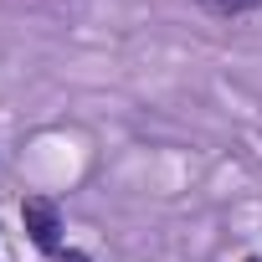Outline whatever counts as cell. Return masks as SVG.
<instances>
[{
  "label": "cell",
  "instance_id": "cell-1",
  "mask_svg": "<svg viewBox=\"0 0 262 262\" xmlns=\"http://www.w3.org/2000/svg\"><path fill=\"white\" fill-rule=\"evenodd\" d=\"M21 221H26V236H31L47 257L62 252V211H57L47 195H26V201H21Z\"/></svg>",
  "mask_w": 262,
  "mask_h": 262
},
{
  "label": "cell",
  "instance_id": "cell-4",
  "mask_svg": "<svg viewBox=\"0 0 262 262\" xmlns=\"http://www.w3.org/2000/svg\"><path fill=\"white\" fill-rule=\"evenodd\" d=\"M247 262H262V257H247Z\"/></svg>",
  "mask_w": 262,
  "mask_h": 262
},
{
  "label": "cell",
  "instance_id": "cell-2",
  "mask_svg": "<svg viewBox=\"0 0 262 262\" xmlns=\"http://www.w3.org/2000/svg\"><path fill=\"white\" fill-rule=\"evenodd\" d=\"M211 16H247V11H262V0H201Z\"/></svg>",
  "mask_w": 262,
  "mask_h": 262
},
{
  "label": "cell",
  "instance_id": "cell-3",
  "mask_svg": "<svg viewBox=\"0 0 262 262\" xmlns=\"http://www.w3.org/2000/svg\"><path fill=\"white\" fill-rule=\"evenodd\" d=\"M52 262H93V257H88V252H77V247H62Z\"/></svg>",
  "mask_w": 262,
  "mask_h": 262
}]
</instances>
